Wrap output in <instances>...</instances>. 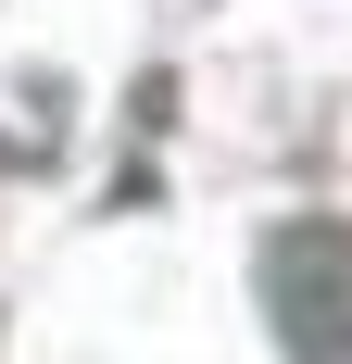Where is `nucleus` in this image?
Listing matches in <instances>:
<instances>
[{
	"instance_id": "nucleus-1",
	"label": "nucleus",
	"mask_w": 352,
	"mask_h": 364,
	"mask_svg": "<svg viewBox=\"0 0 352 364\" xmlns=\"http://www.w3.org/2000/svg\"><path fill=\"white\" fill-rule=\"evenodd\" d=\"M264 327L289 364H352V226H277L264 239Z\"/></svg>"
}]
</instances>
